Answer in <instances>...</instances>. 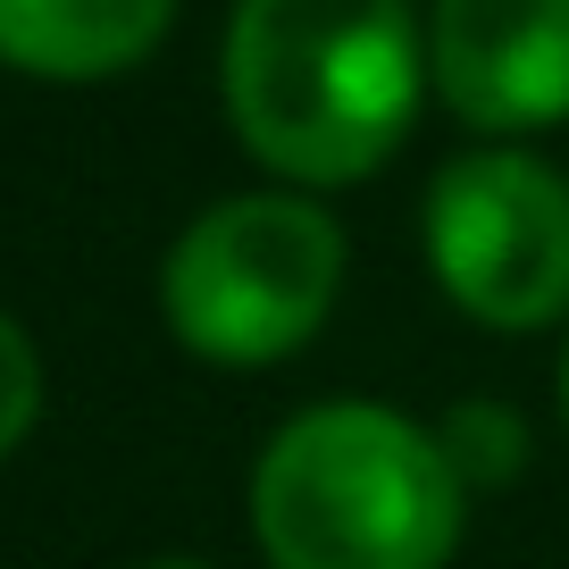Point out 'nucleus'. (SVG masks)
<instances>
[{
	"mask_svg": "<svg viewBox=\"0 0 569 569\" xmlns=\"http://www.w3.org/2000/svg\"><path fill=\"white\" fill-rule=\"evenodd\" d=\"M177 0H0V59L18 76L92 84L134 68L168 34Z\"/></svg>",
	"mask_w": 569,
	"mask_h": 569,
	"instance_id": "423d86ee",
	"label": "nucleus"
},
{
	"mask_svg": "<svg viewBox=\"0 0 569 569\" xmlns=\"http://www.w3.org/2000/svg\"><path fill=\"white\" fill-rule=\"evenodd\" d=\"M427 251L445 293L486 327L569 310V184L528 151H469L427 193Z\"/></svg>",
	"mask_w": 569,
	"mask_h": 569,
	"instance_id": "20e7f679",
	"label": "nucleus"
},
{
	"mask_svg": "<svg viewBox=\"0 0 569 569\" xmlns=\"http://www.w3.org/2000/svg\"><path fill=\"white\" fill-rule=\"evenodd\" d=\"M461 486L445 436L377 402H327L260 452L251 528L277 569H445L461 545Z\"/></svg>",
	"mask_w": 569,
	"mask_h": 569,
	"instance_id": "f03ea898",
	"label": "nucleus"
},
{
	"mask_svg": "<svg viewBox=\"0 0 569 569\" xmlns=\"http://www.w3.org/2000/svg\"><path fill=\"white\" fill-rule=\"evenodd\" d=\"M227 109L277 177H369L419 109L410 0H243L227 26Z\"/></svg>",
	"mask_w": 569,
	"mask_h": 569,
	"instance_id": "f257e3e1",
	"label": "nucleus"
},
{
	"mask_svg": "<svg viewBox=\"0 0 569 569\" xmlns=\"http://www.w3.org/2000/svg\"><path fill=\"white\" fill-rule=\"evenodd\" d=\"M142 569H201V561H142Z\"/></svg>",
	"mask_w": 569,
	"mask_h": 569,
	"instance_id": "1a4fd4ad",
	"label": "nucleus"
},
{
	"mask_svg": "<svg viewBox=\"0 0 569 569\" xmlns=\"http://www.w3.org/2000/svg\"><path fill=\"white\" fill-rule=\"evenodd\" d=\"M427 76L486 134L569 118V0H436Z\"/></svg>",
	"mask_w": 569,
	"mask_h": 569,
	"instance_id": "39448f33",
	"label": "nucleus"
},
{
	"mask_svg": "<svg viewBox=\"0 0 569 569\" xmlns=\"http://www.w3.org/2000/svg\"><path fill=\"white\" fill-rule=\"evenodd\" d=\"M336 277H343L336 218L293 193H243L184 227L160 293L168 327L201 360L260 369V360H284L293 343H310V327L336 302Z\"/></svg>",
	"mask_w": 569,
	"mask_h": 569,
	"instance_id": "7ed1b4c3",
	"label": "nucleus"
},
{
	"mask_svg": "<svg viewBox=\"0 0 569 569\" xmlns=\"http://www.w3.org/2000/svg\"><path fill=\"white\" fill-rule=\"evenodd\" d=\"M34 410H42V360H34V343H26L18 327L0 319V452L34 427Z\"/></svg>",
	"mask_w": 569,
	"mask_h": 569,
	"instance_id": "6e6552de",
	"label": "nucleus"
},
{
	"mask_svg": "<svg viewBox=\"0 0 569 569\" xmlns=\"http://www.w3.org/2000/svg\"><path fill=\"white\" fill-rule=\"evenodd\" d=\"M445 452H452V469H461V478L502 486V478H519V461H528V436H519V419H511L502 402H469V410H452Z\"/></svg>",
	"mask_w": 569,
	"mask_h": 569,
	"instance_id": "0eeeda50",
	"label": "nucleus"
},
{
	"mask_svg": "<svg viewBox=\"0 0 569 569\" xmlns=\"http://www.w3.org/2000/svg\"><path fill=\"white\" fill-rule=\"evenodd\" d=\"M561 410H569V360H561Z\"/></svg>",
	"mask_w": 569,
	"mask_h": 569,
	"instance_id": "9d476101",
	"label": "nucleus"
}]
</instances>
